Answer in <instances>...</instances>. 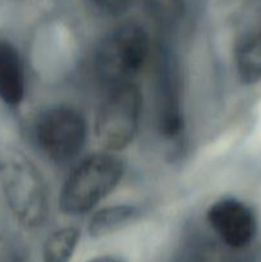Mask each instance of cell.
<instances>
[{
    "label": "cell",
    "mask_w": 261,
    "mask_h": 262,
    "mask_svg": "<svg viewBox=\"0 0 261 262\" xmlns=\"http://www.w3.org/2000/svg\"><path fill=\"white\" fill-rule=\"evenodd\" d=\"M179 77L169 59H164L158 78V123L165 137L174 138L183 129V115L179 97Z\"/></svg>",
    "instance_id": "52a82bcc"
},
{
    "label": "cell",
    "mask_w": 261,
    "mask_h": 262,
    "mask_svg": "<svg viewBox=\"0 0 261 262\" xmlns=\"http://www.w3.org/2000/svg\"><path fill=\"white\" fill-rule=\"evenodd\" d=\"M142 94L136 83L107 89L95 119V136L107 152L124 150L140 128Z\"/></svg>",
    "instance_id": "277c9868"
},
{
    "label": "cell",
    "mask_w": 261,
    "mask_h": 262,
    "mask_svg": "<svg viewBox=\"0 0 261 262\" xmlns=\"http://www.w3.org/2000/svg\"><path fill=\"white\" fill-rule=\"evenodd\" d=\"M124 174L122 160L112 152H100L82 160L63 184L59 205L67 215L92 211L119 186Z\"/></svg>",
    "instance_id": "3957f363"
},
{
    "label": "cell",
    "mask_w": 261,
    "mask_h": 262,
    "mask_svg": "<svg viewBox=\"0 0 261 262\" xmlns=\"http://www.w3.org/2000/svg\"><path fill=\"white\" fill-rule=\"evenodd\" d=\"M81 233L74 227L56 229L46 238L42 247V262H69L77 246Z\"/></svg>",
    "instance_id": "8fae6325"
},
{
    "label": "cell",
    "mask_w": 261,
    "mask_h": 262,
    "mask_svg": "<svg viewBox=\"0 0 261 262\" xmlns=\"http://www.w3.org/2000/svg\"><path fill=\"white\" fill-rule=\"evenodd\" d=\"M206 220L217 241L235 251L248 247L257 233L255 212L237 199L215 201L207 210Z\"/></svg>",
    "instance_id": "8992f818"
},
{
    "label": "cell",
    "mask_w": 261,
    "mask_h": 262,
    "mask_svg": "<svg viewBox=\"0 0 261 262\" xmlns=\"http://www.w3.org/2000/svg\"><path fill=\"white\" fill-rule=\"evenodd\" d=\"M25 68L17 48L7 40H0V100L9 106H17L25 99Z\"/></svg>",
    "instance_id": "ba28073f"
},
{
    "label": "cell",
    "mask_w": 261,
    "mask_h": 262,
    "mask_svg": "<svg viewBox=\"0 0 261 262\" xmlns=\"http://www.w3.org/2000/svg\"><path fill=\"white\" fill-rule=\"evenodd\" d=\"M0 187L13 216L26 228H38L49 215V192L40 170L19 150L0 155Z\"/></svg>",
    "instance_id": "6da1fadb"
},
{
    "label": "cell",
    "mask_w": 261,
    "mask_h": 262,
    "mask_svg": "<svg viewBox=\"0 0 261 262\" xmlns=\"http://www.w3.org/2000/svg\"><path fill=\"white\" fill-rule=\"evenodd\" d=\"M235 67L241 81L245 83L261 81V30L241 43L235 55Z\"/></svg>",
    "instance_id": "30bf717a"
},
{
    "label": "cell",
    "mask_w": 261,
    "mask_h": 262,
    "mask_svg": "<svg viewBox=\"0 0 261 262\" xmlns=\"http://www.w3.org/2000/svg\"><path fill=\"white\" fill-rule=\"evenodd\" d=\"M87 262H122L118 260L117 257H113V256H99V257H95L89 260Z\"/></svg>",
    "instance_id": "5bb4252c"
},
{
    "label": "cell",
    "mask_w": 261,
    "mask_h": 262,
    "mask_svg": "<svg viewBox=\"0 0 261 262\" xmlns=\"http://www.w3.org/2000/svg\"><path fill=\"white\" fill-rule=\"evenodd\" d=\"M35 137L38 147L49 159L67 163L83 150L87 137L86 119L72 106H53L36 120Z\"/></svg>",
    "instance_id": "5b68a950"
},
{
    "label": "cell",
    "mask_w": 261,
    "mask_h": 262,
    "mask_svg": "<svg viewBox=\"0 0 261 262\" xmlns=\"http://www.w3.org/2000/svg\"><path fill=\"white\" fill-rule=\"evenodd\" d=\"M150 54L147 31L137 23H123L110 31L97 48L95 66L99 79L106 89L136 83Z\"/></svg>",
    "instance_id": "7a4b0ae2"
},
{
    "label": "cell",
    "mask_w": 261,
    "mask_h": 262,
    "mask_svg": "<svg viewBox=\"0 0 261 262\" xmlns=\"http://www.w3.org/2000/svg\"><path fill=\"white\" fill-rule=\"evenodd\" d=\"M186 0H143L148 12L163 23H173L182 17Z\"/></svg>",
    "instance_id": "7c38bea8"
},
{
    "label": "cell",
    "mask_w": 261,
    "mask_h": 262,
    "mask_svg": "<svg viewBox=\"0 0 261 262\" xmlns=\"http://www.w3.org/2000/svg\"><path fill=\"white\" fill-rule=\"evenodd\" d=\"M87 3L101 17L118 18L127 12L132 0H87Z\"/></svg>",
    "instance_id": "4fadbf2b"
},
{
    "label": "cell",
    "mask_w": 261,
    "mask_h": 262,
    "mask_svg": "<svg viewBox=\"0 0 261 262\" xmlns=\"http://www.w3.org/2000/svg\"><path fill=\"white\" fill-rule=\"evenodd\" d=\"M137 215L138 209L130 205H114V206L104 207L92 215L89 222L87 232L94 238L105 237L127 225Z\"/></svg>",
    "instance_id": "9c48e42d"
}]
</instances>
